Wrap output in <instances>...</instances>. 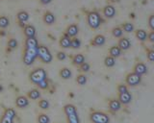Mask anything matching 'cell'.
I'll list each match as a JSON object with an SVG mask.
<instances>
[{"label":"cell","instance_id":"1","mask_svg":"<svg viewBox=\"0 0 154 123\" xmlns=\"http://www.w3.org/2000/svg\"><path fill=\"white\" fill-rule=\"evenodd\" d=\"M102 22V16L97 11H91L87 14V23L91 29H98Z\"/></svg>","mask_w":154,"mask_h":123},{"label":"cell","instance_id":"2","mask_svg":"<svg viewBox=\"0 0 154 123\" xmlns=\"http://www.w3.org/2000/svg\"><path fill=\"white\" fill-rule=\"evenodd\" d=\"M64 112L69 123H80L77 109L73 104H66L64 107Z\"/></svg>","mask_w":154,"mask_h":123},{"label":"cell","instance_id":"3","mask_svg":"<svg viewBox=\"0 0 154 123\" xmlns=\"http://www.w3.org/2000/svg\"><path fill=\"white\" fill-rule=\"evenodd\" d=\"M37 57L43 64H50L53 60V56L47 46L38 45L37 48Z\"/></svg>","mask_w":154,"mask_h":123},{"label":"cell","instance_id":"4","mask_svg":"<svg viewBox=\"0 0 154 123\" xmlns=\"http://www.w3.org/2000/svg\"><path fill=\"white\" fill-rule=\"evenodd\" d=\"M45 79H47V72L45 68H38L32 70L29 74V80L30 82L37 85L38 83H40L41 81Z\"/></svg>","mask_w":154,"mask_h":123},{"label":"cell","instance_id":"5","mask_svg":"<svg viewBox=\"0 0 154 123\" xmlns=\"http://www.w3.org/2000/svg\"><path fill=\"white\" fill-rule=\"evenodd\" d=\"M37 57V48H27L25 47L23 52V63L25 65H31L34 64Z\"/></svg>","mask_w":154,"mask_h":123},{"label":"cell","instance_id":"6","mask_svg":"<svg viewBox=\"0 0 154 123\" xmlns=\"http://www.w3.org/2000/svg\"><path fill=\"white\" fill-rule=\"evenodd\" d=\"M91 123H110V116L103 112L94 111L90 115Z\"/></svg>","mask_w":154,"mask_h":123},{"label":"cell","instance_id":"7","mask_svg":"<svg viewBox=\"0 0 154 123\" xmlns=\"http://www.w3.org/2000/svg\"><path fill=\"white\" fill-rule=\"evenodd\" d=\"M125 82H126V85L129 87L139 86L142 82V76H140V75L136 74L135 72H130L126 75Z\"/></svg>","mask_w":154,"mask_h":123},{"label":"cell","instance_id":"8","mask_svg":"<svg viewBox=\"0 0 154 123\" xmlns=\"http://www.w3.org/2000/svg\"><path fill=\"white\" fill-rule=\"evenodd\" d=\"M103 15L106 18H113L116 14H117V10H116V8L114 5H111V4H108V5L104 6L103 8Z\"/></svg>","mask_w":154,"mask_h":123},{"label":"cell","instance_id":"9","mask_svg":"<svg viewBox=\"0 0 154 123\" xmlns=\"http://www.w3.org/2000/svg\"><path fill=\"white\" fill-rule=\"evenodd\" d=\"M133 72L140 75V76H143V75L147 73V67L146 65V64L142 63V62H139V63H137L134 65Z\"/></svg>","mask_w":154,"mask_h":123},{"label":"cell","instance_id":"10","mask_svg":"<svg viewBox=\"0 0 154 123\" xmlns=\"http://www.w3.org/2000/svg\"><path fill=\"white\" fill-rule=\"evenodd\" d=\"M42 20H43V22H45V24L50 26V25H53L55 23L56 16H54V14L51 13L50 11H46L45 14H43Z\"/></svg>","mask_w":154,"mask_h":123},{"label":"cell","instance_id":"11","mask_svg":"<svg viewBox=\"0 0 154 123\" xmlns=\"http://www.w3.org/2000/svg\"><path fill=\"white\" fill-rule=\"evenodd\" d=\"M79 33V27L77 24H74V23H72V24H69V26L66 27V33L65 34L66 36H69V38H75L77 35H78Z\"/></svg>","mask_w":154,"mask_h":123},{"label":"cell","instance_id":"12","mask_svg":"<svg viewBox=\"0 0 154 123\" xmlns=\"http://www.w3.org/2000/svg\"><path fill=\"white\" fill-rule=\"evenodd\" d=\"M119 101L120 102L122 105H128L132 101V94L131 92H126L123 93L119 94Z\"/></svg>","mask_w":154,"mask_h":123},{"label":"cell","instance_id":"13","mask_svg":"<svg viewBox=\"0 0 154 123\" xmlns=\"http://www.w3.org/2000/svg\"><path fill=\"white\" fill-rule=\"evenodd\" d=\"M118 46L119 47L122 51H126L131 47V41H130L128 38L122 37V38H119V40L118 42Z\"/></svg>","mask_w":154,"mask_h":123},{"label":"cell","instance_id":"14","mask_svg":"<svg viewBox=\"0 0 154 123\" xmlns=\"http://www.w3.org/2000/svg\"><path fill=\"white\" fill-rule=\"evenodd\" d=\"M29 105L28 97L24 95H19L16 98V106L19 109H25Z\"/></svg>","mask_w":154,"mask_h":123},{"label":"cell","instance_id":"15","mask_svg":"<svg viewBox=\"0 0 154 123\" xmlns=\"http://www.w3.org/2000/svg\"><path fill=\"white\" fill-rule=\"evenodd\" d=\"M108 105H109V110L112 112H118L122 109V104L119 101V99H111Z\"/></svg>","mask_w":154,"mask_h":123},{"label":"cell","instance_id":"16","mask_svg":"<svg viewBox=\"0 0 154 123\" xmlns=\"http://www.w3.org/2000/svg\"><path fill=\"white\" fill-rule=\"evenodd\" d=\"M23 33H24V35H25L26 38H34L37 35V30H36L35 26H33L31 24H28V25L24 26Z\"/></svg>","mask_w":154,"mask_h":123},{"label":"cell","instance_id":"17","mask_svg":"<svg viewBox=\"0 0 154 123\" xmlns=\"http://www.w3.org/2000/svg\"><path fill=\"white\" fill-rule=\"evenodd\" d=\"M105 42H106V38L103 35L99 34V35H96L94 38L93 40L91 41V44L94 45V46L99 47V46H103L105 44Z\"/></svg>","mask_w":154,"mask_h":123},{"label":"cell","instance_id":"18","mask_svg":"<svg viewBox=\"0 0 154 123\" xmlns=\"http://www.w3.org/2000/svg\"><path fill=\"white\" fill-rule=\"evenodd\" d=\"M70 40H71V38H69V36H66V34H64L60 39V46L62 48H69L70 47Z\"/></svg>","mask_w":154,"mask_h":123},{"label":"cell","instance_id":"19","mask_svg":"<svg viewBox=\"0 0 154 123\" xmlns=\"http://www.w3.org/2000/svg\"><path fill=\"white\" fill-rule=\"evenodd\" d=\"M41 96H42L41 92L38 88H32L27 93L28 99H31V100H38V99L41 98Z\"/></svg>","mask_w":154,"mask_h":123},{"label":"cell","instance_id":"20","mask_svg":"<svg viewBox=\"0 0 154 123\" xmlns=\"http://www.w3.org/2000/svg\"><path fill=\"white\" fill-rule=\"evenodd\" d=\"M17 18L18 22H26L29 20V18H30V15H29V13L27 11H19L17 14Z\"/></svg>","mask_w":154,"mask_h":123},{"label":"cell","instance_id":"21","mask_svg":"<svg viewBox=\"0 0 154 123\" xmlns=\"http://www.w3.org/2000/svg\"><path fill=\"white\" fill-rule=\"evenodd\" d=\"M38 40L36 39V37L26 38L25 47H27V48H38Z\"/></svg>","mask_w":154,"mask_h":123},{"label":"cell","instance_id":"22","mask_svg":"<svg viewBox=\"0 0 154 123\" xmlns=\"http://www.w3.org/2000/svg\"><path fill=\"white\" fill-rule=\"evenodd\" d=\"M83 63H85V56L83 54L79 53L72 57V64L76 67H80Z\"/></svg>","mask_w":154,"mask_h":123},{"label":"cell","instance_id":"23","mask_svg":"<svg viewBox=\"0 0 154 123\" xmlns=\"http://www.w3.org/2000/svg\"><path fill=\"white\" fill-rule=\"evenodd\" d=\"M122 52V51L120 50V48L118 45H114L109 49V56L113 57V58H115V59H117V58H119V57H120Z\"/></svg>","mask_w":154,"mask_h":123},{"label":"cell","instance_id":"24","mask_svg":"<svg viewBox=\"0 0 154 123\" xmlns=\"http://www.w3.org/2000/svg\"><path fill=\"white\" fill-rule=\"evenodd\" d=\"M59 75H60V77L62 79H64V80H69L71 78L72 76V72H71V70L69 68H62L60 70V72H59Z\"/></svg>","mask_w":154,"mask_h":123},{"label":"cell","instance_id":"25","mask_svg":"<svg viewBox=\"0 0 154 123\" xmlns=\"http://www.w3.org/2000/svg\"><path fill=\"white\" fill-rule=\"evenodd\" d=\"M136 38L140 41H146L147 40V33L143 29H138L136 30Z\"/></svg>","mask_w":154,"mask_h":123},{"label":"cell","instance_id":"26","mask_svg":"<svg viewBox=\"0 0 154 123\" xmlns=\"http://www.w3.org/2000/svg\"><path fill=\"white\" fill-rule=\"evenodd\" d=\"M120 28L122 29V31L126 32V33H131L134 31L135 27H134V24L131 22H124L122 24V26H120Z\"/></svg>","mask_w":154,"mask_h":123},{"label":"cell","instance_id":"27","mask_svg":"<svg viewBox=\"0 0 154 123\" xmlns=\"http://www.w3.org/2000/svg\"><path fill=\"white\" fill-rule=\"evenodd\" d=\"M104 64L106 68H113L116 64V59L111 56H106L104 59Z\"/></svg>","mask_w":154,"mask_h":123},{"label":"cell","instance_id":"28","mask_svg":"<svg viewBox=\"0 0 154 123\" xmlns=\"http://www.w3.org/2000/svg\"><path fill=\"white\" fill-rule=\"evenodd\" d=\"M112 35H113V37L119 39V38H122V35H123V31H122V28H120L119 26L114 27L113 29H112Z\"/></svg>","mask_w":154,"mask_h":123},{"label":"cell","instance_id":"29","mask_svg":"<svg viewBox=\"0 0 154 123\" xmlns=\"http://www.w3.org/2000/svg\"><path fill=\"white\" fill-rule=\"evenodd\" d=\"M38 123H50V117L45 113H41L37 118Z\"/></svg>","mask_w":154,"mask_h":123},{"label":"cell","instance_id":"30","mask_svg":"<svg viewBox=\"0 0 154 123\" xmlns=\"http://www.w3.org/2000/svg\"><path fill=\"white\" fill-rule=\"evenodd\" d=\"M3 116L12 118V119H14V118H16V116H17V112H16V111L14 110V109L8 108V109H6V110H5Z\"/></svg>","mask_w":154,"mask_h":123},{"label":"cell","instance_id":"31","mask_svg":"<svg viewBox=\"0 0 154 123\" xmlns=\"http://www.w3.org/2000/svg\"><path fill=\"white\" fill-rule=\"evenodd\" d=\"M10 25V20L6 16H0V28H7Z\"/></svg>","mask_w":154,"mask_h":123},{"label":"cell","instance_id":"32","mask_svg":"<svg viewBox=\"0 0 154 123\" xmlns=\"http://www.w3.org/2000/svg\"><path fill=\"white\" fill-rule=\"evenodd\" d=\"M87 81H88V79H87V76L85 74H79L76 78V83L79 86H84V85L87 84Z\"/></svg>","mask_w":154,"mask_h":123},{"label":"cell","instance_id":"33","mask_svg":"<svg viewBox=\"0 0 154 123\" xmlns=\"http://www.w3.org/2000/svg\"><path fill=\"white\" fill-rule=\"evenodd\" d=\"M38 107H40L42 110H48L50 107V103L46 99H41L38 101Z\"/></svg>","mask_w":154,"mask_h":123},{"label":"cell","instance_id":"34","mask_svg":"<svg viewBox=\"0 0 154 123\" xmlns=\"http://www.w3.org/2000/svg\"><path fill=\"white\" fill-rule=\"evenodd\" d=\"M81 46V40L77 38H72L70 40V47L73 49H78Z\"/></svg>","mask_w":154,"mask_h":123},{"label":"cell","instance_id":"35","mask_svg":"<svg viewBox=\"0 0 154 123\" xmlns=\"http://www.w3.org/2000/svg\"><path fill=\"white\" fill-rule=\"evenodd\" d=\"M90 69H91V65L90 64H88L87 62H85V63L82 64L80 67H79V70L81 72H83V73H87V72H89L90 71Z\"/></svg>","mask_w":154,"mask_h":123},{"label":"cell","instance_id":"36","mask_svg":"<svg viewBox=\"0 0 154 123\" xmlns=\"http://www.w3.org/2000/svg\"><path fill=\"white\" fill-rule=\"evenodd\" d=\"M37 86L41 89H46V88H48V87H49V83H48L47 79H45V80H42V81H41L40 83H38Z\"/></svg>","mask_w":154,"mask_h":123},{"label":"cell","instance_id":"37","mask_svg":"<svg viewBox=\"0 0 154 123\" xmlns=\"http://www.w3.org/2000/svg\"><path fill=\"white\" fill-rule=\"evenodd\" d=\"M18 44H17V40L16 39H10L9 41H8V46H9V48H11V49H16L17 47Z\"/></svg>","mask_w":154,"mask_h":123},{"label":"cell","instance_id":"38","mask_svg":"<svg viewBox=\"0 0 154 123\" xmlns=\"http://www.w3.org/2000/svg\"><path fill=\"white\" fill-rule=\"evenodd\" d=\"M117 89H118V92H119V93H123V92H128V87H127V85H124V84H119V86H118V88H117Z\"/></svg>","mask_w":154,"mask_h":123},{"label":"cell","instance_id":"39","mask_svg":"<svg viewBox=\"0 0 154 123\" xmlns=\"http://www.w3.org/2000/svg\"><path fill=\"white\" fill-rule=\"evenodd\" d=\"M56 58H57V60H59L61 62L65 61L66 59V54L65 53V52H63V51H59V52H57Z\"/></svg>","mask_w":154,"mask_h":123},{"label":"cell","instance_id":"40","mask_svg":"<svg viewBox=\"0 0 154 123\" xmlns=\"http://www.w3.org/2000/svg\"><path fill=\"white\" fill-rule=\"evenodd\" d=\"M146 58L149 62H154V50L149 49L146 51Z\"/></svg>","mask_w":154,"mask_h":123},{"label":"cell","instance_id":"41","mask_svg":"<svg viewBox=\"0 0 154 123\" xmlns=\"http://www.w3.org/2000/svg\"><path fill=\"white\" fill-rule=\"evenodd\" d=\"M148 26L151 29V31H154V15H150L148 17Z\"/></svg>","mask_w":154,"mask_h":123},{"label":"cell","instance_id":"42","mask_svg":"<svg viewBox=\"0 0 154 123\" xmlns=\"http://www.w3.org/2000/svg\"><path fill=\"white\" fill-rule=\"evenodd\" d=\"M0 123H14V119H12V118L10 117H7L3 116L1 117V120H0Z\"/></svg>","mask_w":154,"mask_h":123},{"label":"cell","instance_id":"43","mask_svg":"<svg viewBox=\"0 0 154 123\" xmlns=\"http://www.w3.org/2000/svg\"><path fill=\"white\" fill-rule=\"evenodd\" d=\"M147 40L150 42H154V31H151L149 34H147Z\"/></svg>","mask_w":154,"mask_h":123},{"label":"cell","instance_id":"44","mask_svg":"<svg viewBox=\"0 0 154 123\" xmlns=\"http://www.w3.org/2000/svg\"><path fill=\"white\" fill-rule=\"evenodd\" d=\"M41 4H42V5H47V4H49L52 2V0H40Z\"/></svg>","mask_w":154,"mask_h":123},{"label":"cell","instance_id":"45","mask_svg":"<svg viewBox=\"0 0 154 123\" xmlns=\"http://www.w3.org/2000/svg\"><path fill=\"white\" fill-rule=\"evenodd\" d=\"M3 89H4L3 86H2V85H0V92H3Z\"/></svg>","mask_w":154,"mask_h":123}]
</instances>
